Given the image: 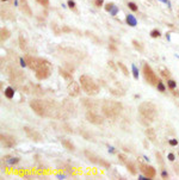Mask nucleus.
Listing matches in <instances>:
<instances>
[{
	"label": "nucleus",
	"instance_id": "f257e3e1",
	"mask_svg": "<svg viewBox=\"0 0 179 180\" xmlns=\"http://www.w3.org/2000/svg\"><path fill=\"white\" fill-rule=\"evenodd\" d=\"M28 66L32 71H35V75L38 80H46L47 78H49L50 73H51V66L47 60L43 59H36L32 57V56H26L25 57Z\"/></svg>",
	"mask_w": 179,
	"mask_h": 180
},
{
	"label": "nucleus",
	"instance_id": "f03ea898",
	"mask_svg": "<svg viewBox=\"0 0 179 180\" xmlns=\"http://www.w3.org/2000/svg\"><path fill=\"white\" fill-rule=\"evenodd\" d=\"M139 114H140L142 120H146L144 124H148V123L154 122V119L156 118L158 110H156V106L153 103L144 102V103L140 104V106H139Z\"/></svg>",
	"mask_w": 179,
	"mask_h": 180
},
{
	"label": "nucleus",
	"instance_id": "7ed1b4c3",
	"mask_svg": "<svg viewBox=\"0 0 179 180\" xmlns=\"http://www.w3.org/2000/svg\"><path fill=\"white\" fill-rule=\"evenodd\" d=\"M79 82L81 88L84 89V92L88 96H96L99 93V86L97 85V82L93 80L91 76H88L86 74L81 75L79 79Z\"/></svg>",
	"mask_w": 179,
	"mask_h": 180
},
{
	"label": "nucleus",
	"instance_id": "20e7f679",
	"mask_svg": "<svg viewBox=\"0 0 179 180\" xmlns=\"http://www.w3.org/2000/svg\"><path fill=\"white\" fill-rule=\"evenodd\" d=\"M102 111L105 117L115 119L122 111V105L116 102H106L102 105Z\"/></svg>",
	"mask_w": 179,
	"mask_h": 180
},
{
	"label": "nucleus",
	"instance_id": "39448f33",
	"mask_svg": "<svg viewBox=\"0 0 179 180\" xmlns=\"http://www.w3.org/2000/svg\"><path fill=\"white\" fill-rule=\"evenodd\" d=\"M30 107L40 117H47L48 116V104H46L40 99H32L30 102Z\"/></svg>",
	"mask_w": 179,
	"mask_h": 180
},
{
	"label": "nucleus",
	"instance_id": "423d86ee",
	"mask_svg": "<svg viewBox=\"0 0 179 180\" xmlns=\"http://www.w3.org/2000/svg\"><path fill=\"white\" fill-rule=\"evenodd\" d=\"M142 73H143V76H144V80H146L149 85L152 86H156L158 84V75L154 73V71L152 69V67L148 64V63H144L143 64V68H142Z\"/></svg>",
	"mask_w": 179,
	"mask_h": 180
},
{
	"label": "nucleus",
	"instance_id": "0eeeda50",
	"mask_svg": "<svg viewBox=\"0 0 179 180\" xmlns=\"http://www.w3.org/2000/svg\"><path fill=\"white\" fill-rule=\"evenodd\" d=\"M84 154H85V156L88 159V161H91L92 163H94V165H99V166H102V167H104V168H109V167H110V163H109V162H106L104 159L99 157V156L96 155L94 153L90 152V150H85Z\"/></svg>",
	"mask_w": 179,
	"mask_h": 180
},
{
	"label": "nucleus",
	"instance_id": "6e6552de",
	"mask_svg": "<svg viewBox=\"0 0 179 180\" xmlns=\"http://www.w3.org/2000/svg\"><path fill=\"white\" fill-rule=\"evenodd\" d=\"M86 119H87L90 123H92V124H96V125H100V124H103V123H104V118L100 116V115L96 114V112L91 111V110L86 112Z\"/></svg>",
	"mask_w": 179,
	"mask_h": 180
},
{
	"label": "nucleus",
	"instance_id": "1a4fd4ad",
	"mask_svg": "<svg viewBox=\"0 0 179 180\" xmlns=\"http://www.w3.org/2000/svg\"><path fill=\"white\" fill-rule=\"evenodd\" d=\"M23 130H24V132L26 134V136H28L30 140H32V141H35V142H41V141L43 140V138H42V135H41L37 130H35V129H32V128H30V127H24Z\"/></svg>",
	"mask_w": 179,
	"mask_h": 180
},
{
	"label": "nucleus",
	"instance_id": "9d476101",
	"mask_svg": "<svg viewBox=\"0 0 179 180\" xmlns=\"http://www.w3.org/2000/svg\"><path fill=\"white\" fill-rule=\"evenodd\" d=\"M1 145L5 148H13L16 145V138L12 136V135H7V134H1Z\"/></svg>",
	"mask_w": 179,
	"mask_h": 180
},
{
	"label": "nucleus",
	"instance_id": "9b49d317",
	"mask_svg": "<svg viewBox=\"0 0 179 180\" xmlns=\"http://www.w3.org/2000/svg\"><path fill=\"white\" fill-rule=\"evenodd\" d=\"M139 167H140V171L147 175L149 179H153L155 175H156V171L153 166H149V165H144V163H139Z\"/></svg>",
	"mask_w": 179,
	"mask_h": 180
},
{
	"label": "nucleus",
	"instance_id": "f8f14e48",
	"mask_svg": "<svg viewBox=\"0 0 179 180\" xmlns=\"http://www.w3.org/2000/svg\"><path fill=\"white\" fill-rule=\"evenodd\" d=\"M67 91L71 97H78L80 94V82L78 84L75 81H69V85L67 87Z\"/></svg>",
	"mask_w": 179,
	"mask_h": 180
},
{
	"label": "nucleus",
	"instance_id": "ddd939ff",
	"mask_svg": "<svg viewBox=\"0 0 179 180\" xmlns=\"http://www.w3.org/2000/svg\"><path fill=\"white\" fill-rule=\"evenodd\" d=\"M126 23L131 28H135L137 25V19L135 18V16H133V15H127L126 16Z\"/></svg>",
	"mask_w": 179,
	"mask_h": 180
},
{
	"label": "nucleus",
	"instance_id": "4468645a",
	"mask_svg": "<svg viewBox=\"0 0 179 180\" xmlns=\"http://www.w3.org/2000/svg\"><path fill=\"white\" fill-rule=\"evenodd\" d=\"M61 144L63 145L66 149H68V150H71V152H74V150H75L74 144H73L69 140H61Z\"/></svg>",
	"mask_w": 179,
	"mask_h": 180
},
{
	"label": "nucleus",
	"instance_id": "2eb2a0df",
	"mask_svg": "<svg viewBox=\"0 0 179 180\" xmlns=\"http://www.w3.org/2000/svg\"><path fill=\"white\" fill-rule=\"evenodd\" d=\"M15 88H12L11 86H8V87H6L5 88V91H4V94H5V97L7 98V99H12L13 97H15Z\"/></svg>",
	"mask_w": 179,
	"mask_h": 180
},
{
	"label": "nucleus",
	"instance_id": "dca6fc26",
	"mask_svg": "<svg viewBox=\"0 0 179 180\" xmlns=\"http://www.w3.org/2000/svg\"><path fill=\"white\" fill-rule=\"evenodd\" d=\"M59 72H60V75H61V76H63V78L66 79V80H68V81H73L72 73L67 72V71H65V69H62V68H60V69H59Z\"/></svg>",
	"mask_w": 179,
	"mask_h": 180
},
{
	"label": "nucleus",
	"instance_id": "f3484780",
	"mask_svg": "<svg viewBox=\"0 0 179 180\" xmlns=\"http://www.w3.org/2000/svg\"><path fill=\"white\" fill-rule=\"evenodd\" d=\"M146 135H147L148 138H149L152 142H154V141H155L156 135H155V131H154L153 129H147V130H146Z\"/></svg>",
	"mask_w": 179,
	"mask_h": 180
},
{
	"label": "nucleus",
	"instance_id": "a211bd4d",
	"mask_svg": "<svg viewBox=\"0 0 179 180\" xmlns=\"http://www.w3.org/2000/svg\"><path fill=\"white\" fill-rule=\"evenodd\" d=\"M131 72H133V76L135 80H139V68L135 66V64H131Z\"/></svg>",
	"mask_w": 179,
	"mask_h": 180
},
{
	"label": "nucleus",
	"instance_id": "6ab92c4d",
	"mask_svg": "<svg viewBox=\"0 0 179 180\" xmlns=\"http://www.w3.org/2000/svg\"><path fill=\"white\" fill-rule=\"evenodd\" d=\"M126 166H127V170H128L131 174H136V170H135L136 167L134 166V163H131V162H127Z\"/></svg>",
	"mask_w": 179,
	"mask_h": 180
},
{
	"label": "nucleus",
	"instance_id": "aec40b11",
	"mask_svg": "<svg viewBox=\"0 0 179 180\" xmlns=\"http://www.w3.org/2000/svg\"><path fill=\"white\" fill-rule=\"evenodd\" d=\"M149 35H151V37H152V38H158V37H160V36H161V32H160L158 29H154V30H152V31H151Z\"/></svg>",
	"mask_w": 179,
	"mask_h": 180
},
{
	"label": "nucleus",
	"instance_id": "412c9836",
	"mask_svg": "<svg viewBox=\"0 0 179 180\" xmlns=\"http://www.w3.org/2000/svg\"><path fill=\"white\" fill-rule=\"evenodd\" d=\"M19 162V157H10V159H7V165L8 166H13L16 163Z\"/></svg>",
	"mask_w": 179,
	"mask_h": 180
},
{
	"label": "nucleus",
	"instance_id": "4be33fe9",
	"mask_svg": "<svg viewBox=\"0 0 179 180\" xmlns=\"http://www.w3.org/2000/svg\"><path fill=\"white\" fill-rule=\"evenodd\" d=\"M156 88H158V91L159 92H165L166 91V86L164 85V82L162 81H158V84H156Z\"/></svg>",
	"mask_w": 179,
	"mask_h": 180
},
{
	"label": "nucleus",
	"instance_id": "5701e85b",
	"mask_svg": "<svg viewBox=\"0 0 179 180\" xmlns=\"http://www.w3.org/2000/svg\"><path fill=\"white\" fill-rule=\"evenodd\" d=\"M10 37V31L6 29H1V41H5Z\"/></svg>",
	"mask_w": 179,
	"mask_h": 180
},
{
	"label": "nucleus",
	"instance_id": "b1692460",
	"mask_svg": "<svg viewBox=\"0 0 179 180\" xmlns=\"http://www.w3.org/2000/svg\"><path fill=\"white\" fill-rule=\"evenodd\" d=\"M128 7L133 11V12H136V11H139L137 5H136L135 3H133V1H129V3H128Z\"/></svg>",
	"mask_w": 179,
	"mask_h": 180
},
{
	"label": "nucleus",
	"instance_id": "393cba45",
	"mask_svg": "<svg viewBox=\"0 0 179 180\" xmlns=\"http://www.w3.org/2000/svg\"><path fill=\"white\" fill-rule=\"evenodd\" d=\"M118 67L122 69V72H123V74H124V75H129V72H128V69H127V67L123 64L122 62H118Z\"/></svg>",
	"mask_w": 179,
	"mask_h": 180
},
{
	"label": "nucleus",
	"instance_id": "a878e982",
	"mask_svg": "<svg viewBox=\"0 0 179 180\" xmlns=\"http://www.w3.org/2000/svg\"><path fill=\"white\" fill-rule=\"evenodd\" d=\"M167 86H169L171 89H174L177 87V82L174 80H172V79H170V80H167Z\"/></svg>",
	"mask_w": 179,
	"mask_h": 180
},
{
	"label": "nucleus",
	"instance_id": "bb28decb",
	"mask_svg": "<svg viewBox=\"0 0 179 180\" xmlns=\"http://www.w3.org/2000/svg\"><path fill=\"white\" fill-rule=\"evenodd\" d=\"M118 11H119V8H118L117 6H114V7H112V10H111V11H110V15L115 17V16H117V13H118Z\"/></svg>",
	"mask_w": 179,
	"mask_h": 180
},
{
	"label": "nucleus",
	"instance_id": "cd10ccee",
	"mask_svg": "<svg viewBox=\"0 0 179 180\" xmlns=\"http://www.w3.org/2000/svg\"><path fill=\"white\" fill-rule=\"evenodd\" d=\"M115 6V4H112V3H109V4H106L105 5V11L106 12H110L111 10H112V7Z\"/></svg>",
	"mask_w": 179,
	"mask_h": 180
},
{
	"label": "nucleus",
	"instance_id": "c85d7f7f",
	"mask_svg": "<svg viewBox=\"0 0 179 180\" xmlns=\"http://www.w3.org/2000/svg\"><path fill=\"white\" fill-rule=\"evenodd\" d=\"M133 44H134V47H135L137 50H140V51H142V47L140 46V43L137 42V41H135V39H134L133 41Z\"/></svg>",
	"mask_w": 179,
	"mask_h": 180
},
{
	"label": "nucleus",
	"instance_id": "c756f323",
	"mask_svg": "<svg viewBox=\"0 0 179 180\" xmlns=\"http://www.w3.org/2000/svg\"><path fill=\"white\" fill-rule=\"evenodd\" d=\"M19 63H20V67H23V68L28 66L26 60H25V59H23V57H19Z\"/></svg>",
	"mask_w": 179,
	"mask_h": 180
},
{
	"label": "nucleus",
	"instance_id": "7c9ffc66",
	"mask_svg": "<svg viewBox=\"0 0 179 180\" xmlns=\"http://www.w3.org/2000/svg\"><path fill=\"white\" fill-rule=\"evenodd\" d=\"M36 1L43 6H48L49 5V0H36Z\"/></svg>",
	"mask_w": 179,
	"mask_h": 180
},
{
	"label": "nucleus",
	"instance_id": "2f4dec72",
	"mask_svg": "<svg viewBox=\"0 0 179 180\" xmlns=\"http://www.w3.org/2000/svg\"><path fill=\"white\" fill-rule=\"evenodd\" d=\"M67 5H68L69 8H75V1L74 0H68V1H67Z\"/></svg>",
	"mask_w": 179,
	"mask_h": 180
},
{
	"label": "nucleus",
	"instance_id": "473e14b6",
	"mask_svg": "<svg viewBox=\"0 0 179 180\" xmlns=\"http://www.w3.org/2000/svg\"><path fill=\"white\" fill-rule=\"evenodd\" d=\"M169 143H170V145H172V147H176V145L178 144V140L177 138H171L169 141Z\"/></svg>",
	"mask_w": 179,
	"mask_h": 180
},
{
	"label": "nucleus",
	"instance_id": "72a5a7b5",
	"mask_svg": "<svg viewBox=\"0 0 179 180\" xmlns=\"http://www.w3.org/2000/svg\"><path fill=\"white\" fill-rule=\"evenodd\" d=\"M167 159H169V161L173 162V161L176 160V156H174V154H173V153H170L169 155H167Z\"/></svg>",
	"mask_w": 179,
	"mask_h": 180
},
{
	"label": "nucleus",
	"instance_id": "f704fd0d",
	"mask_svg": "<svg viewBox=\"0 0 179 180\" xmlns=\"http://www.w3.org/2000/svg\"><path fill=\"white\" fill-rule=\"evenodd\" d=\"M118 159L121 160V162H123V163H127V157H126V155H123V154H121V155H118Z\"/></svg>",
	"mask_w": 179,
	"mask_h": 180
},
{
	"label": "nucleus",
	"instance_id": "c9c22d12",
	"mask_svg": "<svg viewBox=\"0 0 179 180\" xmlns=\"http://www.w3.org/2000/svg\"><path fill=\"white\" fill-rule=\"evenodd\" d=\"M161 178L162 179H167V178H169V173H167L166 170H162L161 171Z\"/></svg>",
	"mask_w": 179,
	"mask_h": 180
},
{
	"label": "nucleus",
	"instance_id": "e433bc0d",
	"mask_svg": "<svg viewBox=\"0 0 179 180\" xmlns=\"http://www.w3.org/2000/svg\"><path fill=\"white\" fill-rule=\"evenodd\" d=\"M159 1H160V3H162V4H166V5L169 6L170 8L172 7V4H171V1H170V0H159Z\"/></svg>",
	"mask_w": 179,
	"mask_h": 180
},
{
	"label": "nucleus",
	"instance_id": "4c0bfd02",
	"mask_svg": "<svg viewBox=\"0 0 179 180\" xmlns=\"http://www.w3.org/2000/svg\"><path fill=\"white\" fill-rule=\"evenodd\" d=\"M19 39H20V48L24 50V49H25V47H26V46H25V41L23 42V37H20Z\"/></svg>",
	"mask_w": 179,
	"mask_h": 180
},
{
	"label": "nucleus",
	"instance_id": "58836bf2",
	"mask_svg": "<svg viewBox=\"0 0 179 180\" xmlns=\"http://www.w3.org/2000/svg\"><path fill=\"white\" fill-rule=\"evenodd\" d=\"M94 3H96V6H97V7H100V6H102V5H103V3H104V0H96V1H94Z\"/></svg>",
	"mask_w": 179,
	"mask_h": 180
},
{
	"label": "nucleus",
	"instance_id": "ea45409f",
	"mask_svg": "<svg viewBox=\"0 0 179 180\" xmlns=\"http://www.w3.org/2000/svg\"><path fill=\"white\" fill-rule=\"evenodd\" d=\"M108 152H109L110 154H114V153H115V148L112 147V145H109V147H108Z\"/></svg>",
	"mask_w": 179,
	"mask_h": 180
},
{
	"label": "nucleus",
	"instance_id": "a19ab883",
	"mask_svg": "<svg viewBox=\"0 0 179 180\" xmlns=\"http://www.w3.org/2000/svg\"><path fill=\"white\" fill-rule=\"evenodd\" d=\"M155 155H156V157H158V161L162 165V157H161V154H160V153H156Z\"/></svg>",
	"mask_w": 179,
	"mask_h": 180
},
{
	"label": "nucleus",
	"instance_id": "79ce46f5",
	"mask_svg": "<svg viewBox=\"0 0 179 180\" xmlns=\"http://www.w3.org/2000/svg\"><path fill=\"white\" fill-rule=\"evenodd\" d=\"M139 180H149V178L147 175H139Z\"/></svg>",
	"mask_w": 179,
	"mask_h": 180
},
{
	"label": "nucleus",
	"instance_id": "37998d69",
	"mask_svg": "<svg viewBox=\"0 0 179 180\" xmlns=\"http://www.w3.org/2000/svg\"><path fill=\"white\" fill-rule=\"evenodd\" d=\"M56 178H58V179H60V180H62V179H66V174H63V173H60V174H58V175H56Z\"/></svg>",
	"mask_w": 179,
	"mask_h": 180
},
{
	"label": "nucleus",
	"instance_id": "c03bdc74",
	"mask_svg": "<svg viewBox=\"0 0 179 180\" xmlns=\"http://www.w3.org/2000/svg\"><path fill=\"white\" fill-rule=\"evenodd\" d=\"M162 75L164 76H170V72L169 71H162Z\"/></svg>",
	"mask_w": 179,
	"mask_h": 180
},
{
	"label": "nucleus",
	"instance_id": "a18cd8bd",
	"mask_svg": "<svg viewBox=\"0 0 179 180\" xmlns=\"http://www.w3.org/2000/svg\"><path fill=\"white\" fill-rule=\"evenodd\" d=\"M166 39L169 41V42L171 41V33H166Z\"/></svg>",
	"mask_w": 179,
	"mask_h": 180
},
{
	"label": "nucleus",
	"instance_id": "49530a36",
	"mask_svg": "<svg viewBox=\"0 0 179 180\" xmlns=\"http://www.w3.org/2000/svg\"><path fill=\"white\" fill-rule=\"evenodd\" d=\"M109 66L112 67V69H116V67L114 66V62H112V61H109Z\"/></svg>",
	"mask_w": 179,
	"mask_h": 180
},
{
	"label": "nucleus",
	"instance_id": "de8ad7c7",
	"mask_svg": "<svg viewBox=\"0 0 179 180\" xmlns=\"http://www.w3.org/2000/svg\"><path fill=\"white\" fill-rule=\"evenodd\" d=\"M110 49H111V50H112V51H115V53L117 51V49H116V48H115L114 46H110Z\"/></svg>",
	"mask_w": 179,
	"mask_h": 180
},
{
	"label": "nucleus",
	"instance_id": "09e8293b",
	"mask_svg": "<svg viewBox=\"0 0 179 180\" xmlns=\"http://www.w3.org/2000/svg\"><path fill=\"white\" fill-rule=\"evenodd\" d=\"M143 159H144V160H147V161H149V159H148V156H146V155H144V156H143Z\"/></svg>",
	"mask_w": 179,
	"mask_h": 180
},
{
	"label": "nucleus",
	"instance_id": "8fccbe9b",
	"mask_svg": "<svg viewBox=\"0 0 179 180\" xmlns=\"http://www.w3.org/2000/svg\"><path fill=\"white\" fill-rule=\"evenodd\" d=\"M15 6H18V0H15Z\"/></svg>",
	"mask_w": 179,
	"mask_h": 180
},
{
	"label": "nucleus",
	"instance_id": "3c124183",
	"mask_svg": "<svg viewBox=\"0 0 179 180\" xmlns=\"http://www.w3.org/2000/svg\"><path fill=\"white\" fill-rule=\"evenodd\" d=\"M1 1H7V0H1Z\"/></svg>",
	"mask_w": 179,
	"mask_h": 180
}]
</instances>
